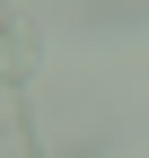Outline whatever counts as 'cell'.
<instances>
[{"label":"cell","instance_id":"obj_1","mask_svg":"<svg viewBox=\"0 0 149 158\" xmlns=\"http://www.w3.org/2000/svg\"><path fill=\"white\" fill-rule=\"evenodd\" d=\"M26 70H35V27L9 9L0 18V79H26Z\"/></svg>","mask_w":149,"mask_h":158}]
</instances>
